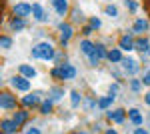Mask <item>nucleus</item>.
Segmentation results:
<instances>
[{
  "instance_id": "9",
  "label": "nucleus",
  "mask_w": 150,
  "mask_h": 134,
  "mask_svg": "<svg viewBox=\"0 0 150 134\" xmlns=\"http://www.w3.org/2000/svg\"><path fill=\"white\" fill-rule=\"evenodd\" d=\"M122 66H124V70H128L130 74H136V72H138V64H136L134 58H124V60H122Z\"/></svg>"
},
{
  "instance_id": "1",
  "label": "nucleus",
  "mask_w": 150,
  "mask_h": 134,
  "mask_svg": "<svg viewBox=\"0 0 150 134\" xmlns=\"http://www.w3.org/2000/svg\"><path fill=\"white\" fill-rule=\"evenodd\" d=\"M32 56L40 58V60H54V48L50 42H38L32 48Z\"/></svg>"
},
{
  "instance_id": "17",
  "label": "nucleus",
  "mask_w": 150,
  "mask_h": 134,
  "mask_svg": "<svg viewBox=\"0 0 150 134\" xmlns=\"http://www.w3.org/2000/svg\"><path fill=\"white\" fill-rule=\"evenodd\" d=\"M128 116H130V120H132V124H136V126H140V124L144 122V120H142V114H140V112L136 110V108H132V110L128 112Z\"/></svg>"
},
{
  "instance_id": "3",
  "label": "nucleus",
  "mask_w": 150,
  "mask_h": 134,
  "mask_svg": "<svg viewBox=\"0 0 150 134\" xmlns=\"http://www.w3.org/2000/svg\"><path fill=\"white\" fill-rule=\"evenodd\" d=\"M0 104H2V108H6V110H10V108H14V106H18L16 98L12 96L10 92H2V96H0Z\"/></svg>"
},
{
  "instance_id": "19",
  "label": "nucleus",
  "mask_w": 150,
  "mask_h": 134,
  "mask_svg": "<svg viewBox=\"0 0 150 134\" xmlns=\"http://www.w3.org/2000/svg\"><path fill=\"white\" fill-rule=\"evenodd\" d=\"M24 26H26V24H24L22 18H14V20L10 22V28L14 30V32H20V30H24Z\"/></svg>"
},
{
  "instance_id": "28",
  "label": "nucleus",
  "mask_w": 150,
  "mask_h": 134,
  "mask_svg": "<svg viewBox=\"0 0 150 134\" xmlns=\"http://www.w3.org/2000/svg\"><path fill=\"white\" fill-rule=\"evenodd\" d=\"M0 46H2V48H10L12 40L8 38V36H2V38H0Z\"/></svg>"
},
{
  "instance_id": "35",
  "label": "nucleus",
  "mask_w": 150,
  "mask_h": 134,
  "mask_svg": "<svg viewBox=\"0 0 150 134\" xmlns=\"http://www.w3.org/2000/svg\"><path fill=\"white\" fill-rule=\"evenodd\" d=\"M26 134H40V130H38V128H28Z\"/></svg>"
},
{
  "instance_id": "22",
  "label": "nucleus",
  "mask_w": 150,
  "mask_h": 134,
  "mask_svg": "<svg viewBox=\"0 0 150 134\" xmlns=\"http://www.w3.org/2000/svg\"><path fill=\"white\" fill-rule=\"evenodd\" d=\"M26 120H28V114H26L24 110H20V112H16V114H14V122L18 124V126H20V124H24Z\"/></svg>"
},
{
  "instance_id": "16",
  "label": "nucleus",
  "mask_w": 150,
  "mask_h": 134,
  "mask_svg": "<svg viewBox=\"0 0 150 134\" xmlns=\"http://www.w3.org/2000/svg\"><path fill=\"white\" fill-rule=\"evenodd\" d=\"M62 96H64V90L62 88H50L48 90V100H60V98H62Z\"/></svg>"
},
{
  "instance_id": "11",
  "label": "nucleus",
  "mask_w": 150,
  "mask_h": 134,
  "mask_svg": "<svg viewBox=\"0 0 150 134\" xmlns=\"http://www.w3.org/2000/svg\"><path fill=\"white\" fill-rule=\"evenodd\" d=\"M18 72L22 74L24 78H34L36 76V68L28 66V64H20V66H18Z\"/></svg>"
},
{
  "instance_id": "14",
  "label": "nucleus",
  "mask_w": 150,
  "mask_h": 134,
  "mask_svg": "<svg viewBox=\"0 0 150 134\" xmlns=\"http://www.w3.org/2000/svg\"><path fill=\"white\" fill-rule=\"evenodd\" d=\"M106 58L110 60V62H122L124 58H122V52H120V48H114V50H110L108 54H106Z\"/></svg>"
},
{
  "instance_id": "23",
  "label": "nucleus",
  "mask_w": 150,
  "mask_h": 134,
  "mask_svg": "<svg viewBox=\"0 0 150 134\" xmlns=\"http://www.w3.org/2000/svg\"><path fill=\"white\" fill-rule=\"evenodd\" d=\"M136 48H138L140 52H146V50H150L148 40H146V38H138V40H136Z\"/></svg>"
},
{
  "instance_id": "8",
  "label": "nucleus",
  "mask_w": 150,
  "mask_h": 134,
  "mask_svg": "<svg viewBox=\"0 0 150 134\" xmlns=\"http://www.w3.org/2000/svg\"><path fill=\"white\" fill-rule=\"evenodd\" d=\"M76 76V68L72 64H62V80H72Z\"/></svg>"
},
{
  "instance_id": "21",
  "label": "nucleus",
  "mask_w": 150,
  "mask_h": 134,
  "mask_svg": "<svg viewBox=\"0 0 150 134\" xmlns=\"http://www.w3.org/2000/svg\"><path fill=\"white\" fill-rule=\"evenodd\" d=\"M146 28H148V22L146 20H136L134 26H132V32H144Z\"/></svg>"
},
{
  "instance_id": "29",
  "label": "nucleus",
  "mask_w": 150,
  "mask_h": 134,
  "mask_svg": "<svg viewBox=\"0 0 150 134\" xmlns=\"http://www.w3.org/2000/svg\"><path fill=\"white\" fill-rule=\"evenodd\" d=\"M140 86H142V84H140L138 80H132V82H130V88H132V92H140Z\"/></svg>"
},
{
  "instance_id": "30",
  "label": "nucleus",
  "mask_w": 150,
  "mask_h": 134,
  "mask_svg": "<svg viewBox=\"0 0 150 134\" xmlns=\"http://www.w3.org/2000/svg\"><path fill=\"white\" fill-rule=\"evenodd\" d=\"M106 14H108V16H118V10H116V6H108V8H106Z\"/></svg>"
},
{
  "instance_id": "5",
  "label": "nucleus",
  "mask_w": 150,
  "mask_h": 134,
  "mask_svg": "<svg viewBox=\"0 0 150 134\" xmlns=\"http://www.w3.org/2000/svg\"><path fill=\"white\" fill-rule=\"evenodd\" d=\"M10 82H12V86H14V88L22 90V92L30 90V82H28V78H24V76H14Z\"/></svg>"
},
{
  "instance_id": "18",
  "label": "nucleus",
  "mask_w": 150,
  "mask_h": 134,
  "mask_svg": "<svg viewBox=\"0 0 150 134\" xmlns=\"http://www.w3.org/2000/svg\"><path fill=\"white\" fill-rule=\"evenodd\" d=\"M94 46H96V44H92L90 40H82V42H80V50H82L86 56H90V54L94 52Z\"/></svg>"
},
{
  "instance_id": "7",
  "label": "nucleus",
  "mask_w": 150,
  "mask_h": 134,
  "mask_svg": "<svg viewBox=\"0 0 150 134\" xmlns=\"http://www.w3.org/2000/svg\"><path fill=\"white\" fill-rule=\"evenodd\" d=\"M52 6L60 16H64L68 12V0H52Z\"/></svg>"
},
{
  "instance_id": "6",
  "label": "nucleus",
  "mask_w": 150,
  "mask_h": 134,
  "mask_svg": "<svg viewBox=\"0 0 150 134\" xmlns=\"http://www.w3.org/2000/svg\"><path fill=\"white\" fill-rule=\"evenodd\" d=\"M30 12H32V6L26 4V2H20V4L14 6V14H16V18H24V16H28Z\"/></svg>"
},
{
  "instance_id": "38",
  "label": "nucleus",
  "mask_w": 150,
  "mask_h": 134,
  "mask_svg": "<svg viewBox=\"0 0 150 134\" xmlns=\"http://www.w3.org/2000/svg\"><path fill=\"white\" fill-rule=\"evenodd\" d=\"M146 104H150V94H146Z\"/></svg>"
},
{
  "instance_id": "26",
  "label": "nucleus",
  "mask_w": 150,
  "mask_h": 134,
  "mask_svg": "<svg viewBox=\"0 0 150 134\" xmlns=\"http://www.w3.org/2000/svg\"><path fill=\"white\" fill-rule=\"evenodd\" d=\"M70 100H72V106H80V94L76 90L70 92Z\"/></svg>"
},
{
  "instance_id": "31",
  "label": "nucleus",
  "mask_w": 150,
  "mask_h": 134,
  "mask_svg": "<svg viewBox=\"0 0 150 134\" xmlns=\"http://www.w3.org/2000/svg\"><path fill=\"white\" fill-rule=\"evenodd\" d=\"M126 6H128V8H130V12H134V10H136V8H138V4H136L134 0H126Z\"/></svg>"
},
{
  "instance_id": "27",
  "label": "nucleus",
  "mask_w": 150,
  "mask_h": 134,
  "mask_svg": "<svg viewBox=\"0 0 150 134\" xmlns=\"http://www.w3.org/2000/svg\"><path fill=\"white\" fill-rule=\"evenodd\" d=\"M100 26H102V20H100L98 16H92V18H90V28H92V30H98Z\"/></svg>"
},
{
  "instance_id": "15",
  "label": "nucleus",
  "mask_w": 150,
  "mask_h": 134,
  "mask_svg": "<svg viewBox=\"0 0 150 134\" xmlns=\"http://www.w3.org/2000/svg\"><path fill=\"white\" fill-rule=\"evenodd\" d=\"M108 118H110V120H114L116 124H124V110H120V108H118V110L110 112V114H108Z\"/></svg>"
},
{
  "instance_id": "13",
  "label": "nucleus",
  "mask_w": 150,
  "mask_h": 134,
  "mask_svg": "<svg viewBox=\"0 0 150 134\" xmlns=\"http://www.w3.org/2000/svg\"><path fill=\"white\" fill-rule=\"evenodd\" d=\"M16 128H18V124L14 122V120H2V130H4V134L16 132Z\"/></svg>"
},
{
  "instance_id": "33",
  "label": "nucleus",
  "mask_w": 150,
  "mask_h": 134,
  "mask_svg": "<svg viewBox=\"0 0 150 134\" xmlns=\"http://www.w3.org/2000/svg\"><path fill=\"white\" fill-rule=\"evenodd\" d=\"M52 76H54V78H62V66L54 68V70H52Z\"/></svg>"
},
{
  "instance_id": "36",
  "label": "nucleus",
  "mask_w": 150,
  "mask_h": 134,
  "mask_svg": "<svg viewBox=\"0 0 150 134\" xmlns=\"http://www.w3.org/2000/svg\"><path fill=\"white\" fill-rule=\"evenodd\" d=\"M134 134H148V132H146L144 128H136V130H134Z\"/></svg>"
},
{
  "instance_id": "24",
  "label": "nucleus",
  "mask_w": 150,
  "mask_h": 134,
  "mask_svg": "<svg viewBox=\"0 0 150 134\" xmlns=\"http://www.w3.org/2000/svg\"><path fill=\"white\" fill-rule=\"evenodd\" d=\"M112 102H114L112 96H108V98H100V100H98V108H102V110H104V108H108Z\"/></svg>"
},
{
  "instance_id": "10",
  "label": "nucleus",
  "mask_w": 150,
  "mask_h": 134,
  "mask_svg": "<svg viewBox=\"0 0 150 134\" xmlns=\"http://www.w3.org/2000/svg\"><path fill=\"white\" fill-rule=\"evenodd\" d=\"M120 48L122 50H132V48H136V40H132V36H122L120 38Z\"/></svg>"
},
{
  "instance_id": "37",
  "label": "nucleus",
  "mask_w": 150,
  "mask_h": 134,
  "mask_svg": "<svg viewBox=\"0 0 150 134\" xmlns=\"http://www.w3.org/2000/svg\"><path fill=\"white\" fill-rule=\"evenodd\" d=\"M106 134H118V132H116V130H112V128H110V130H106Z\"/></svg>"
},
{
  "instance_id": "4",
  "label": "nucleus",
  "mask_w": 150,
  "mask_h": 134,
  "mask_svg": "<svg viewBox=\"0 0 150 134\" xmlns=\"http://www.w3.org/2000/svg\"><path fill=\"white\" fill-rule=\"evenodd\" d=\"M58 28H60V44L66 46L68 40L72 38V26H70V24H60Z\"/></svg>"
},
{
  "instance_id": "34",
  "label": "nucleus",
  "mask_w": 150,
  "mask_h": 134,
  "mask_svg": "<svg viewBox=\"0 0 150 134\" xmlns=\"http://www.w3.org/2000/svg\"><path fill=\"white\" fill-rule=\"evenodd\" d=\"M142 84H146V86H150V70L142 76Z\"/></svg>"
},
{
  "instance_id": "2",
  "label": "nucleus",
  "mask_w": 150,
  "mask_h": 134,
  "mask_svg": "<svg viewBox=\"0 0 150 134\" xmlns=\"http://www.w3.org/2000/svg\"><path fill=\"white\" fill-rule=\"evenodd\" d=\"M106 54H108V52L104 50V46H102V44H96V46H94V52L88 56V62H90L92 66H96V64H98V62H100V60H102Z\"/></svg>"
},
{
  "instance_id": "20",
  "label": "nucleus",
  "mask_w": 150,
  "mask_h": 134,
  "mask_svg": "<svg viewBox=\"0 0 150 134\" xmlns=\"http://www.w3.org/2000/svg\"><path fill=\"white\" fill-rule=\"evenodd\" d=\"M32 14H34L36 20H44V18H46V16H44V10H42V6H40V4H34V6H32Z\"/></svg>"
},
{
  "instance_id": "12",
  "label": "nucleus",
  "mask_w": 150,
  "mask_h": 134,
  "mask_svg": "<svg viewBox=\"0 0 150 134\" xmlns=\"http://www.w3.org/2000/svg\"><path fill=\"white\" fill-rule=\"evenodd\" d=\"M22 104L24 106H38L40 104V96L38 94H26L22 98Z\"/></svg>"
},
{
  "instance_id": "25",
  "label": "nucleus",
  "mask_w": 150,
  "mask_h": 134,
  "mask_svg": "<svg viewBox=\"0 0 150 134\" xmlns=\"http://www.w3.org/2000/svg\"><path fill=\"white\" fill-rule=\"evenodd\" d=\"M40 112L42 114H48V112H52V100H46L40 104Z\"/></svg>"
},
{
  "instance_id": "32",
  "label": "nucleus",
  "mask_w": 150,
  "mask_h": 134,
  "mask_svg": "<svg viewBox=\"0 0 150 134\" xmlns=\"http://www.w3.org/2000/svg\"><path fill=\"white\" fill-rule=\"evenodd\" d=\"M118 90H120V86H118V84H112V86H110V96H112V98L118 94Z\"/></svg>"
}]
</instances>
